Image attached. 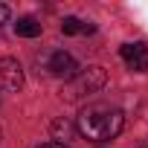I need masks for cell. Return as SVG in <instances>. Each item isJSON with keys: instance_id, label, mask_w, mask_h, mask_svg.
Masks as SVG:
<instances>
[{"instance_id": "8992f818", "label": "cell", "mask_w": 148, "mask_h": 148, "mask_svg": "<svg viewBox=\"0 0 148 148\" xmlns=\"http://www.w3.org/2000/svg\"><path fill=\"white\" fill-rule=\"evenodd\" d=\"M15 32H18L21 38H38V35H41V23H38L35 18H18Z\"/></svg>"}, {"instance_id": "30bf717a", "label": "cell", "mask_w": 148, "mask_h": 148, "mask_svg": "<svg viewBox=\"0 0 148 148\" xmlns=\"http://www.w3.org/2000/svg\"><path fill=\"white\" fill-rule=\"evenodd\" d=\"M38 148H70V145H64V142H44V145H38Z\"/></svg>"}, {"instance_id": "52a82bcc", "label": "cell", "mask_w": 148, "mask_h": 148, "mask_svg": "<svg viewBox=\"0 0 148 148\" xmlns=\"http://www.w3.org/2000/svg\"><path fill=\"white\" fill-rule=\"evenodd\" d=\"M61 32H64V35H79V32H82V21L73 18V15L64 18V21H61Z\"/></svg>"}, {"instance_id": "ba28073f", "label": "cell", "mask_w": 148, "mask_h": 148, "mask_svg": "<svg viewBox=\"0 0 148 148\" xmlns=\"http://www.w3.org/2000/svg\"><path fill=\"white\" fill-rule=\"evenodd\" d=\"M70 131H73V128H70L64 119H55V122H52V134H55L58 139H67V134H70Z\"/></svg>"}, {"instance_id": "3957f363", "label": "cell", "mask_w": 148, "mask_h": 148, "mask_svg": "<svg viewBox=\"0 0 148 148\" xmlns=\"http://www.w3.org/2000/svg\"><path fill=\"white\" fill-rule=\"evenodd\" d=\"M0 87L3 90H21L23 87V70L18 58H0Z\"/></svg>"}, {"instance_id": "277c9868", "label": "cell", "mask_w": 148, "mask_h": 148, "mask_svg": "<svg viewBox=\"0 0 148 148\" xmlns=\"http://www.w3.org/2000/svg\"><path fill=\"white\" fill-rule=\"evenodd\" d=\"M119 55L128 64V70H134V73H145L148 70V47L145 44H122Z\"/></svg>"}, {"instance_id": "5b68a950", "label": "cell", "mask_w": 148, "mask_h": 148, "mask_svg": "<svg viewBox=\"0 0 148 148\" xmlns=\"http://www.w3.org/2000/svg\"><path fill=\"white\" fill-rule=\"evenodd\" d=\"M47 70L52 73V76H58V79H73V76L79 73V64H76V58H73L70 52L58 49V52H52V55H49Z\"/></svg>"}, {"instance_id": "7a4b0ae2", "label": "cell", "mask_w": 148, "mask_h": 148, "mask_svg": "<svg viewBox=\"0 0 148 148\" xmlns=\"http://www.w3.org/2000/svg\"><path fill=\"white\" fill-rule=\"evenodd\" d=\"M105 84H108V73H105V67L90 64V67L79 70L76 76L67 82L64 99H67V102H76V99H82V96H93V93H99Z\"/></svg>"}, {"instance_id": "6da1fadb", "label": "cell", "mask_w": 148, "mask_h": 148, "mask_svg": "<svg viewBox=\"0 0 148 148\" xmlns=\"http://www.w3.org/2000/svg\"><path fill=\"white\" fill-rule=\"evenodd\" d=\"M125 128V113L119 108H108V105H93L84 108L76 116V131L84 139H96V142H108L113 136H119Z\"/></svg>"}, {"instance_id": "9c48e42d", "label": "cell", "mask_w": 148, "mask_h": 148, "mask_svg": "<svg viewBox=\"0 0 148 148\" xmlns=\"http://www.w3.org/2000/svg\"><path fill=\"white\" fill-rule=\"evenodd\" d=\"M9 21H12V9H9L6 3H0V26L9 23Z\"/></svg>"}, {"instance_id": "8fae6325", "label": "cell", "mask_w": 148, "mask_h": 148, "mask_svg": "<svg viewBox=\"0 0 148 148\" xmlns=\"http://www.w3.org/2000/svg\"><path fill=\"white\" fill-rule=\"evenodd\" d=\"M82 32H87V35H93V32H96V26H93V23H82Z\"/></svg>"}]
</instances>
